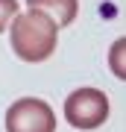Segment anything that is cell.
Here are the masks:
<instances>
[{
    "label": "cell",
    "instance_id": "obj_1",
    "mask_svg": "<svg viewBox=\"0 0 126 132\" xmlns=\"http://www.w3.org/2000/svg\"><path fill=\"white\" fill-rule=\"evenodd\" d=\"M56 41H59V27L44 12L29 9L23 15H15L9 24V44L15 56L29 62V65L50 59L56 50Z\"/></svg>",
    "mask_w": 126,
    "mask_h": 132
},
{
    "label": "cell",
    "instance_id": "obj_2",
    "mask_svg": "<svg viewBox=\"0 0 126 132\" xmlns=\"http://www.w3.org/2000/svg\"><path fill=\"white\" fill-rule=\"evenodd\" d=\"M108 97L100 88H76L65 100V120L73 129H97L108 120Z\"/></svg>",
    "mask_w": 126,
    "mask_h": 132
},
{
    "label": "cell",
    "instance_id": "obj_3",
    "mask_svg": "<svg viewBox=\"0 0 126 132\" xmlns=\"http://www.w3.org/2000/svg\"><path fill=\"white\" fill-rule=\"evenodd\" d=\"M6 132H56V114L38 97H21L6 109Z\"/></svg>",
    "mask_w": 126,
    "mask_h": 132
},
{
    "label": "cell",
    "instance_id": "obj_4",
    "mask_svg": "<svg viewBox=\"0 0 126 132\" xmlns=\"http://www.w3.org/2000/svg\"><path fill=\"white\" fill-rule=\"evenodd\" d=\"M27 6L35 12H44L47 18H53L56 27L73 24L76 12H79V0H27Z\"/></svg>",
    "mask_w": 126,
    "mask_h": 132
},
{
    "label": "cell",
    "instance_id": "obj_5",
    "mask_svg": "<svg viewBox=\"0 0 126 132\" xmlns=\"http://www.w3.org/2000/svg\"><path fill=\"white\" fill-rule=\"evenodd\" d=\"M15 15H18V0H0V32L9 29Z\"/></svg>",
    "mask_w": 126,
    "mask_h": 132
},
{
    "label": "cell",
    "instance_id": "obj_6",
    "mask_svg": "<svg viewBox=\"0 0 126 132\" xmlns=\"http://www.w3.org/2000/svg\"><path fill=\"white\" fill-rule=\"evenodd\" d=\"M120 50H123V41H117V44H114V68H112V71H114L117 76H123V65H120Z\"/></svg>",
    "mask_w": 126,
    "mask_h": 132
}]
</instances>
